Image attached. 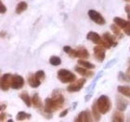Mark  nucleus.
I'll use <instances>...</instances> for the list:
<instances>
[{
  "label": "nucleus",
  "mask_w": 130,
  "mask_h": 122,
  "mask_svg": "<svg viewBox=\"0 0 130 122\" xmlns=\"http://www.w3.org/2000/svg\"><path fill=\"white\" fill-rule=\"evenodd\" d=\"M63 50L65 53H67L68 55H69L72 58H79L86 59L89 57V51L85 47H80L76 49H72L69 46H64Z\"/></svg>",
  "instance_id": "1"
},
{
  "label": "nucleus",
  "mask_w": 130,
  "mask_h": 122,
  "mask_svg": "<svg viewBox=\"0 0 130 122\" xmlns=\"http://www.w3.org/2000/svg\"><path fill=\"white\" fill-rule=\"evenodd\" d=\"M57 78L58 80L63 84L67 83H72L76 80V76L71 71L68 69H59L57 72Z\"/></svg>",
  "instance_id": "2"
},
{
  "label": "nucleus",
  "mask_w": 130,
  "mask_h": 122,
  "mask_svg": "<svg viewBox=\"0 0 130 122\" xmlns=\"http://www.w3.org/2000/svg\"><path fill=\"white\" fill-rule=\"evenodd\" d=\"M96 104L102 114H107L111 109V102L107 95H101L96 100Z\"/></svg>",
  "instance_id": "3"
},
{
  "label": "nucleus",
  "mask_w": 130,
  "mask_h": 122,
  "mask_svg": "<svg viewBox=\"0 0 130 122\" xmlns=\"http://www.w3.org/2000/svg\"><path fill=\"white\" fill-rule=\"evenodd\" d=\"M60 108H62V107L59 103H57L52 98H47L45 100L44 112L46 114H51L55 111H58Z\"/></svg>",
  "instance_id": "4"
},
{
  "label": "nucleus",
  "mask_w": 130,
  "mask_h": 122,
  "mask_svg": "<svg viewBox=\"0 0 130 122\" xmlns=\"http://www.w3.org/2000/svg\"><path fill=\"white\" fill-rule=\"evenodd\" d=\"M114 23L117 24L121 29H123L124 34L128 36H130V20H125L120 17H115L113 20Z\"/></svg>",
  "instance_id": "5"
},
{
  "label": "nucleus",
  "mask_w": 130,
  "mask_h": 122,
  "mask_svg": "<svg viewBox=\"0 0 130 122\" xmlns=\"http://www.w3.org/2000/svg\"><path fill=\"white\" fill-rule=\"evenodd\" d=\"M11 78L12 74L11 73H5L1 77L0 79V88L3 91H8L11 88Z\"/></svg>",
  "instance_id": "6"
},
{
  "label": "nucleus",
  "mask_w": 130,
  "mask_h": 122,
  "mask_svg": "<svg viewBox=\"0 0 130 122\" xmlns=\"http://www.w3.org/2000/svg\"><path fill=\"white\" fill-rule=\"evenodd\" d=\"M85 83H86V80L85 78H80L78 80H76L75 81H73V82H72L68 85L67 88V90L70 93L78 92L84 87Z\"/></svg>",
  "instance_id": "7"
},
{
  "label": "nucleus",
  "mask_w": 130,
  "mask_h": 122,
  "mask_svg": "<svg viewBox=\"0 0 130 122\" xmlns=\"http://www.w3.org/2000/svg\"><path fill=\"white\" fill-rule=\"evenodd\" d=\"M88 16H89V19L97 24L104 25L106 24V20L103 16H102L99 12H98L95 10H89L88 11Z\"/></svg>",
  "instance_id": "8"
},
{
  "label": "nucleus",
  "mask_w": 130,
  "mask_h": 122,
  "mask_svg": "<svg viewBox=\"0 0 130 122\" xmlns=\"http://www.w3.org/2000/svg\"><path fill=\"white\" fill-rule=\"evenodd\" d=\"M102 38H103L104 41L103 46L107 49H109L111 47H115L117 46L118 43H117L116 38L111 34H109V33H105V34H103V36H102Z\"/></svg>",
  "instance_id": "9"
},
{
  "label": "nucleus",
  "mask_w": 130,
  "mask_h": 122,
  "mask_svg": "<svg viewBox=\"0 0 130 122\" xmlns=\"http://www.w3.org/2000/svg\"><path fill=\"white\" fill-rule=\"evenodd\" d=\"M24 85V80L23 77L20 76L18 74L12 75L11 78V87L13 89H22Z\"/></svg>",
  "instance_id": "10"
},
{
  "label": "nucleus",
  "mask_w": 130,
  "mask_h": 122,
  "mask_svg": "<svg viewBox=\"0 0 130 122\" xmlns=\"http://www.w3.org/2000/svg\"><path fill=\"white\" fill-rule=\"evenodd\" d=\"M106 48L103 45H97L93 48V54L96 59H98L99 62H103L106 58Z\"/></svg>",
  "instance_id": "11"
},
{
  "label": "nucleus",
  "mask_w": 130,
  "mask_h": 122,
  "mask_svg": "<svg viewBox=\"0 0 130 122\" xmlns=\"http://www.w3.org/2000/svg\"><path fill=\"white\" fill-rule=\"evenodd\" d=\"M93 114L91 112L88 111V110H85V111H82L79 113V115L77 116L74 121H79V122H91L93 121Z\"/></svg>",
  "instance_id": "12"
},
{
  "label": "nucleus",
  "mask_w": 130,
  "mask_h": 122,
  "mask_svg": "<svg viewBox=\"0 0 130 122\" xmlns=\"http://www.w3.org/2000/svg\"><path fill=\"white\" fill-rule=\"evenodd\" d=\"M86 38L89 41H91L93 43H94L96 45H103L104 44V41L103 39V38L98 34L96 32H89L87 34Z\"/></svg>",
  "instance_id": "13"
},
{
  "label": "nucleus",
  "mask_w": 130,
  "mask_h": 122,
  "mask_svg": "<svg viewBox=\"0 0 130 122\" xmlns=\"http://www.w3.org/2000/svg\"><path fill=\"white\" fill-rule=\"evenodd\" d=\"M128 106V101L124 97L118 95L116 96V108L119 111L124 112Z\"/></svg>",
  "instance_id": "14"
},
{
  "label": "nucleus",
  "mask_w": 130,
  "mask_h": 122,
  "mask_svg": "<svg viewBox=\"0 0 130 122\" xmlns=\"http://www.w3.org/2000/svg\"><path fill=\"white\" fill-rule=\"evenodd\" d=\"M75 71L77 72V73H79L80 75L81 76H83L85 77H92L93 75H94V73H93V72L90 71L89 69L88 68H85L84 67H75Z\"/></svg>",
  "instance_id": "15"
},
{
  "label": "nucleus",
  "mask_w": 130,
  "mask_h": 122,
  "mask_svg": "<svg viewBox=\"0 0 130 122\" xmlns=\"http://www.w3.org/2000/svg\"><path fill=\"white\" fill-rule=\"evenodd\" d=\"M28 85H29L32 88H38L40 86V85L42 84V81L36 77L35 73L34 74H30L28 76Z\"/></svg>",
  "instance_id": "16"
},
{
  "label": "nucleus",
  "mask_w": 130,
  "mask_h": 122,
  "mask_svg": "<svg viewBox=\"0 0 130 122\" xmlns=\"http://www.w3.org/2000/svg\"><path fill=\"white\" fill-rule=\"evenodd\" d=\"M32 105L34 106L35 108H38L40 110L44 108L42 102V100H41L39 95L37 93L34 94V95L32 96Z\"/></svg>",
  "instance_id": "17"
},
{
  "label": "nucleus",
  "mask_w": 130,
  "mask_h": 122,
  "mask_svg": "<svg viewBox=\"0 0 130 122\" xmlns=\"http://www.w3.org/2000/svg\"><path fill=\"white\" fill-rule=\"evenodd\" d=\"M20 99H22V101L24 102L25 105L28 108H30L32 106V98H30V96L28 95V94L25 91H24L22 93H20V95H19Z\"/></svg>",
  "instance_id": "18"
},
{
  "label": "nucleus",
  "mask_w": 130,
  "mask_h": 122,
  "mask_svg": "<svg viewBox=\"0 0 130 122\" xmlns=\"http://www.w3.org/2000/svg\"><path fill=\"white\" fill-rule=\"evenodd\" d=\"M113 122H124V115L123 112L121 111H116L114 112L112 116V120Z\"/></svg>",
  "instance_id": "19"
},
{
  "label": "nucleus",
  "mask_w": 130,
  "mask_h": 122,
  "mask_svg": "<svg viewBox=\"0 0 130 122\" xmlns=\"http://www.w3.org/2000/svg\"><path fill=\"white\" fill-rule=\"evenodd\" d=\"M92 114H93V116L94 120H96V121L100 120L102 113L99 112V108H98V106L96 104V101L93 103V106H92Z\"/></svg>",
  "instance_id": "20"
},
{
  "label": "nucleus",
  "mask_w": 130,
  "mask_h": 122,
  "mask_svg": "<svg viewBox=\"0 0 130 122\" xmlns=\"http://www.w3.org/2000/svg\"><path fill=\"white\" fill-rule=\"evenodd\" d=\"M32 115L29 113H27L25 112H19L17 113V115L15 116V119L17 121H22V120H29L31 119Z\"/></svg>",
  "instance_id": "21"
},
{
  "label": "nucleus",
  "mask_w": 130,
  "mask_h": 122,
  "mask_svg": "<svg viewBox=\"0 0 130 122\" xmlns=\"http://www.w3.org/2000/svg\"><path fill=\"white\" fill-rule=\"evenodd\" d=\"M117 89L118 92L120 93L122 95L130 98V86H127V85H119Z\"/></svg>",
  "instance_id": "22"
},
{
  "label": "nucleus",
  "mask_w": 130,
  "mask_h": 122,
  "mask_svg": "<svg viewBox=\"0 0 130 122\" xmlns=\"http://www.w3.org/2000/svg\"><path fill=\"white\" fill-rule=\"evenodd\" d=\"M27 8H28V4L26 2H24V1L20 2L15 7V13L16 14H21L22 12H24V11L27 10Z\"/></svg>",
  "instance_id": "23"
},
{
  "label": "nucleus",
  "mask_w": 130,
  "mask_h": 122,
  "mask_svg": "<svg viewBox=\"0 0 130 122\" xmlns=\"http://www.w3.org/2000/svg\"><path fill=\"white\" fill-rule=\"evenodd\" d=\"M77 63H78L79 65H80V66H82L85 68H88V69H93V68H95V65L90 63V62H89V61L87 60H85L83 59H80L78 61H77Z\"/></svg>",
  "instance_id": "24"
},
{
  "label": "nucleus",
  "mask_w": 130,
  "mask_h": 122,
  "mask_svg": "<svg viewBox=\"0 0 130 122\" xmlns=\"http://www.w3.org/2000/svg\"><path fill=\"white\" fill-rule=\"evenodd\" d=\"M111 29L112 31V33L114 34H115L116 37H119V38H122V34H121V28L116 24L115 23L112 24L111 25Z\"/></svg>",
  "instance_id": "25"
},
{
  "label": "nucleus",
  "mask_w": 130,
  "mask_h": 122,
  "mask_svg": "<svg viewBox=\"0 0 130 122\" xmlns=\"http://www.w3.org/2000/svg\"><path fill=\"white\" fill-rule=\"evenodd\" d=\"M49 62H50V64L53 65V66H59V65L61 64V59L59 56L53 55L51 57L50 59H49Z\"/></svg>",
  "instance_id": "26"
},
{
  "label": "nucleus",
  "mask_w": 130,
  "mask_h": 122,
  "mask_svg": "<svg viewBox=\"0 0 130 122\" xmlns=\"http://www.w3.org/2000/svg\"><path fill=\"white\" fill-rule=\"evenodd\" d=\"M119 79L121 81H125V82H130V77L127 74V73H123L120 72L119 74Z\"/></svg>",
  "instance_id": "27"
},
{
  "label": "nucleus",
  "mask_w": 130,
  "mask_h": 122,
  "mask_svg": "<svg viewBox=\"0 0 130 122\" xmlns=\"http://www.w3.org/2000/svg\"><path fill=\"white\" fill-rule=\"evenodd\" d=\"M35 75H36V77H38V78L42 81L46 79V73H45V72L44 71H42V70H39V71H37L36 72H35Z\"/></svg>",
  "instance_id": "28"
},
{
  "label": "nucleus",
  "mask_w": 130,
  "mask_h": 122,
  "mask_svg": "<svg viewBox=\"0 0 130 122\" xmlns=\"http://www.w3.org/2000/svg\"><path fill=\"white\" fill-rule=\"evenodd\" d=\"M125 12L127 13V16H128V19L130 20V5H126L125 6Z\"/></svg>",
  "instance_id": "29"
},
{
  "label": "nucleus",
  "mask_w": 130,
  "mask_h": 122,
  "mask_svg": "<svg viewBox=\"0 0 130 122\" xmlns=\"http://www.w3.org/2000/svg\"><path fill=\"white\" fill-rule=\"evenodd\" d=\"M7 11V7L1 2V8H0V12L1 14H4Z\"/></svg>",
  "instance_id": "30"
},
{
  "label": "nucleus",
  "mask_w": 130,
  "mask_h": 122,
  "mask_svg": "<svg viewBox=\"0 0 130 122\" xmlns=\"http://www.w3.org/2000/svg\"><path fill=\"white\" fill-rule=\"evenodd\" d=\"M68 109H65V110H63L62 112H60L59 116L60 117H64L65 116L68 115Z\"/></svg>",
  "instance_id": "31"
},
{
  "label": "nucleus",
  "mask_w": 130,
  "mask_h": 122,
  "mask_svg": "<svg viewBox=\"0 0 130 122\" xmlns=\"http://www.w3.org/2000/svg\"><path fill=\"white\" fill-rule=\"evenodd\" d=\"M7 118V116H6V114L4 113L3 112H1V114H0V121H3L4 120H5Z\"/></svg>",
  "instance_id": "32"
},
{
  "label": "nucleus",
  "mask_w": 130,
  "mask_h": 122,
  "mask_svg": "<svg viewBox=\"0 0 130 122\" xmlns=\"http://www.w3.org/2000/svg\"><path fill=\"white\" fill-rule=\"evenodd\" d=\"M6 108H7V105H6V104H3H3L1 105V112H3V110L5 109Z\"/></svg>",
  "instance_id": "33"
},
{
  "label": "nucleus",
  "mask_w": 130,
  "mask_h": 122,
  "mask_svg": "<svg viewBox=\"0 0 130 122\" xmlns=\"http://www.w3.org/2000/svg\"><path fill=\"white\" fill-rule=\"evenodd\" d=\"M124 1H126V2H128V1H129V0H124Z\"/></svg>",
  "instance_id": "34"
},
{
  "label": "nucleus",
  "mask_w": 130,
  "mask_h": 122,
  "mask_svg": "<svg viewBox=\"0 0 130 122\" xmlns=\"http://www.w3.org/2000/svg\"><path fill=\"white\" fill-rule=\"evenodd\" d=\"M129 50H130V48H129Z\"/></svg>",
  "instance_id": "35"
}]
</instances>
